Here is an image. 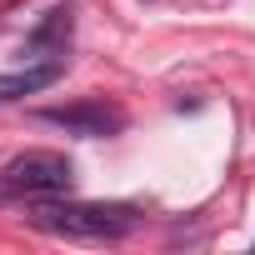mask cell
<instances>
[{"label":"cell","mask_w":255,"mask_h":255,"mask_svg":"<svg viewBox=\"0 0 255 255\" xmlns=\"http://www.w3.org/2000/svg\"><path fill=\"white\" fill-rule=\"evenodd\" d=\"M30 225L45 235H65V240H120L140 225V215L130 205H40L30 210Z\"/></svg>","instance_id":"obj_1"},{"label":"cell","mask_w":255,"mask_h":255,"mask_svg":"<svg viewBox=\"0 0 255 255\" xmlns=\"http://www.w3.org/2000/svg\"><path fill=\"white\" fill-rule=\"evenodd\" d=\"M70 180H75V170L55 150H25L5 165V185L20 190V195H65Z\"/></svg>","instance_id":"obj_2"},{"label":"cell","mask_w":255,"mask_h":255,"mask_svg":"<svg viewBox=\"0 0 255 255\" xmlns=\"http://www.w3.org/2000/svg\"><path fill=\"white\" fill-rule=\"evenodd\" d=\"M40 120H45V125H60V130H70V135H85V140L115 135L120 125H125V115H120L115 105H105V100H80V105H50V110H40Z\"/></svg>","instance_id":"obj_3"},{"label":"cell","mask_w":255,"mask_h":255,"mask_svg":"<svg viewBox=\"0 0 255 255\" xmlns=\"http://www.w3.org/2000/svg\"><path fill=\"white\" fill-rule=\"evenodd\" d=\"M60 70H65V60L55 55V60H35V65H20V70H5L0 75V100H20V95H35V90H45V85H55L60 80Z\"/></svg>","instance_id":"obj_4"},{"label":"cell","mask_w":255,"mask_h":255,"mask_svg":"<svg viewBox=\"0 0 255 255\" xmlns=\"http://www.w3.org/2000/svg\"><path fill=\"white\" fill-rule=\"evenodd\" d=\"M70 40V10H50L40 25H35V35H30V50H60Z\"/></svg>","instance_id":"obj_5"}]
</instances>
